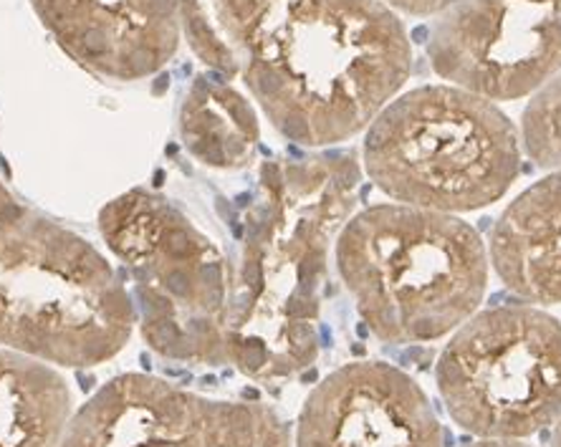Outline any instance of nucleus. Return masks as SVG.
<instances>
[{"instance_id":"obj_1","label":"nucleus","mask_w":561,"mask_h":447,"mask_svg":"<svg viewBox=\"0 0 561 447\" xmlns=\"http://www.w3.org/2000/svg\"><path fill=\"white\" fill-rule=\"evenodd\" d=\"M362 172L352 149L261 164L228 324V367L243 377L278 382L317 362L329 251L357 208Z\"/></svg>"},{"instance_id":"obj_3","label":"nucleus","mask_w":561,"mask_h":447,"mask_svg":"<svg viewBox=\"0 0 561 447\" xmlns=\"http://www.w3.org/2000/svg\"><path fill=\"white\" fill-rule=\"evenodd\" d=\"M135 324V301L106 255L0 177V344L84 369L117 357Z\"/></svg>"},{"instance_id":"obj_2","label":"nucleus","mask_w":561,"mask_h":447,"mask_svg":"<svg viewBox=\"0 0 561 447\" xmlns=\"http://www.w3.org/2000/svg\"><path fill=\"white\" fill-rule=\"evenodd\" d=\"M334 263L369 334L387 344L453 334L481 311L491 278L489 243L470 222L402 203L354 213Z\"/></svg>"},{"instance_id":"obj_12","label":"nucleus","mask_w":561,"mask_h":447,"mask_svg":"<svg viewBox=\"0 0 561 447\" xmlns=\"http://www.w3.org/2000/svg\"><path fill=\"white\" fill-rule=\"evenodd\" d=\"M73 412L56 364L0 346V447H61Z\"/></svg>"},{"instance_id":"obj_9","label":"nucleus","mask_w":561,"mask_h":447,"mask_svg":"<svg viewBox=\"0 0 561 447\" xmlns=\"http://www.w3.org/2000/svg\"><path fill=\"white\" fill-rule=\"evenodd\" d=\"M431 397L387 362H350L311 389L294 447H443Z\"/></svg>"},{"instance_id":"obj_5","label":"nucleus","mask_w":561,"mask_h":447,"mask_svg":"<svg viewBox=\"0 0 561 447\" xmlns=\"http://www.w3.org/2000/svg\"><path fill=\"white\" fill-rule=\"evenodd\" d=\"M99 233L127 271L139 334L157 357L228 367L236 268L208 233L145 187L106 203Z\"/></svg>"},{"instance_id":"obj_15","label":"nucleus","mask_w":561,"mask_h":447,"mask_svg":"<svg viewBox=\"0 0 561 447\" xmlns=\"http://www.w3.org/2000/svg\"><path fill=\"white\" fill-rule=\"evenodd\" d=\"M460 447H534L526 440H491V437H478L476 443L460 445Z\"/></svg>"},{"instance_id":"obj_11","label":"nucleus","mask_w":561,"mask_h":447,"mask_svg":"<svg viewBox=\"0 0 561 447\" xmlns=\"http://www.w3.org/2000/svg\"><path fill=\"white\" fill-rule=\"evenodd\" d=\"M489 255L511 294L541 309L561 303V170H549L506 205Z\"/></svg>"},{"instance_id":"obj_14","label":"nucleus","mask_w":561,"mask_h":447,"mask_svg":"<svg viewBox=\"0 0 561 447\" xmlns=\"http://www.w3.org/2000/svg\"><path fill=\"white\" fill-rule=\"evenodd\" d=\"M524 154L541 170H561V73L536 91L522 114Z\"/></svg>"},{"instance_id":"obj_10","label":"nucleus","mask_w":561,"mask_h":447,"mask_svg":"<svg viewBox=\"0 0 561 447\" xmlns=\"http://www.w3.org/2000/svg\"><path fill=\"white\" fill-rule=\"evenodd\" d=\"M71 61L104 81H142L175 59L180 0H31Z\"/></svg>"},{"instance_id":"obj_7","label":"nucleus","mask_w":561,"mask_h":447,"mask_svg":"<svg viewBox=\"0 0 561 447\" xmlns=\"http://www.w3.org/2000/svg\"><path fill=\"white\" fill-rule=\"evenodd\" d=\"M61 447H294V433L263 402L213 400L129 371L73 412Z\"/></svg>"},{"instance_id":"obj_13","label":"nucleus","mask_w":561,"mask_h":447,"mask_svg":"<svg viewBox=\"0 0 561 447\" xmlns=\"http://www.w3.org/2000/svg\"><path fill=\"white\" fill-rule=\"evenodd\" d=\"M180 137L193 160L213 170H243L261 142L253 102L216 71L195 77L180 106Z\"/></svg>"},{"instance_id":"obj_16","label":"nucleus","mask_w":561,"mask_h":447,"mask_svg":"<svg viewBox=\"0 0 561 447\" xmlns=\"http://www.w3.org/2000/svg\"><path fill=\"white\" fill-rule=\"evenodd\" d=\"M549 447H561V417L557 420L554 429H551V443H549Z\"/></svg>"},{"instance_id":"obj_8","label":"nucleus","mask_w":561,"mask_h":447,"mask_svg":"<svg viewBox=\"0 0 561 447\" xmlns=\"http://www.w3.org/2000/svg\"><path fill=\"white\" fill-rule=\"evenodd\" d=\"M425 54L453 87L531 99L561 73V0H456L433 15Z\"/></svg>"},{"instance_id":"obj_6","label":"nucleus","mask_w":561,"mask_h":447,"mask_svg":"<svg viewBox=\"0 0 561 447\" xmlns=\"http://www.w3.org/2000/svg\"><path fill=\"white\" fill-rule=\"evenodd\" d=\"M435 385L466 433L529 440L561 417V321L524 303L476 311L440 352Z\"/></svg>"},{"instance_id":"obj_4","label":"nucleus","mask_w":561,"mask_h":447,"mask_svg":"<svg viewBox=\"0 0 561 447\" xmlns=\"http://www.w3.org/2000/svg\"><path fill=\"white\" fill-rule=\"evenodd\" d=\"M522 129L491 99L453 84L400 91L365 129L362 170L394 203L463 215L522 175Z\"/></svg>"}]
</instances>
